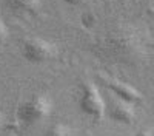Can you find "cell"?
<instances>
[{"instance_id":"obj_6","label":"cell","mask_w":154,"mask_h":136,"mask_svg":"<svg viewBox=\"0 0 154 136\" xmlns=\"http://www.w3.org/2000/svg\"><path fill=\"white\" fill-rule=\"evenodd\" d=\"M109 115L114 121H117V122L131 124V122H134V119L137 116V111H136L134 104L126 102V101H123V99H119V101L111 104Z\"/></svg>"},{"instance_id":"obj_1","label":"cell","mask_w":154,"mask_h":136,"mask_svg":"<svg viewBox=\"0 0 154 136\" xmlns=\"http://www.w3.org/2000/svg\"><path fill=\"white\" fill-rule=\"evenodd\" d=\"M102 51L117 62L133 65L146 57L149 51V36L136 25H120L103 37Z\"/></svg>"},{"instance_id":"obj_12","label":"cell","mask_w":154,"mask_h":136,"mask_svg":"<svg viewBox=\"0 0 154 136\" xmlns=\"http://www.w3.org/2000/svg\"><path fill=\"white\" fill-rule=\"evenodd\" d=\"M2 122H3V116H2V111H0V127H2Z\"/></svg>"},{"instance_id":"obj_5","label":"cell","mask_w":154,"mask_h":136,"mask_svg":"<svg viewBox=\"0 0 154 136\" xmlns=\"http://www.w3.org/2000/svg\"><path fill=\"white\" fill-rule=\"evenodd\" d=\"M100 79L119 99H123V101L131 102V104H139L143 99L142 93L136 87H133L131 84L123 82V81L116 79V77H108L105 74H100Z\"/></svg>"},{"instance_id":"obj_7","label":"cell","mask_w":154,"mask_h":136,"mask_svg":"<svg viewBox=\"0 0 154 136\" xmlns=\"http://www.w3.org/2000/svg\"><path fill=\"white\" fill-rule=\"evenodd\" d=\"M9 8L20 14H37L42 0H8Z\"/></svg>"},{"instance_id":"obj_11","label":"cell","mask_w":154,"mask_h":136,"mask_svg":"<svg viewBox=\"0 0 154 136\" xmlns=\"http://www.w3.org/2000/svg\"><path fill=\"white\" fill-rule=\"evenodd\" d=\"M63 2H66L69 5H82V3L86 2V0H63Z\"/></svg>"},{"instance_id":"obj_9","label":"cell","mask_w":154,"mask_h":136,"mask_svg":"<svg viewBox=\"0 0 154 136\" xmlns=\"http://www.w3.org/2000/svg\"><path fill=\"white\" fill-rule=\"evenodd\" d=\"M9 37V30L6 27V23L3 22V19L0 17V45H3Z\"/></svg>"},{"instance_id":"obj_3","label":"cell","mask_w":154,"mask_h":136,"mask_svg":"<svg viewBox=\"0 0 154 136\" xmlns=\"http://www.w3.org/2000/svg\"><path fill=\"white\" fill-rule=\"evenodd\" d=\"M59 53V48L56 43L49 42L43 37H28L23 43V56L26 60L32 64H43L51 59H54Z\"/></svg>"},{"instance_id":"obj_8","label":"cell","mask_w":154,"mask_h":136,"mask_svg":"<svg viewBox=\"0 0 154 136\" xmlns=\"http://www.w3.org/2000/svg\"><path fill=\"white\" fill-rule=\"evenodd\" d=\"M42 136H74V130L68 125V124H54L53 127H49Z\"/></svg>"},{"instance_id":"obj_4","label":"cell","mask_w":154,"mask_h":136,"mask_svg":"<svg viewBox=\"0 0 154 136\" xmlns=\"http://www.w3.org/2000/svg\"><path fill=\"white\" fill-rule=\"evenodd\" d=\"M80 110L89 118L96 121H102L106 111V104L102 97L97 85L93 82H85L82 87V96H80Z\"/></svg>"},{"instance_id":"obj_2","label":"cell","mask_w":154,"mask_h":136,"mask_svg":"<svg viewBox=\"0 0 154 136\" xmlns=\"http://www.w3.org/2000/svg\"><path fill=\"white\" fill-rule=\"evenodd\" d=\"M51 111H53V101L45 94H35L19 107L17 116L25 124H35L46 119Z\"/></svg>"},{"instance_id":"obj_10","label":"cell","mask_w":154,"mask_h":136,"mask_svg":"<svg viewBox=\"0 0 154 136\" xmlns=\"http://www.w3.org/2000/svg\"><path fill=\"white\" fill-rule=\"evenodd\" d=\"M136 136H154V131L151 128H143V130H140Z\"/></svg>"}]
</instances>
